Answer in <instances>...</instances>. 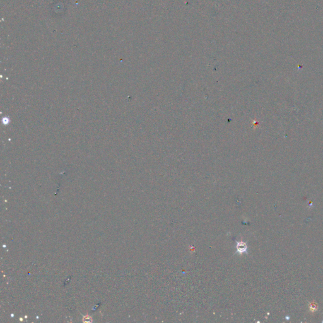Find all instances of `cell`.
Segmentation results:
<instances>
[{
    "label": "cell",
    "mask_w": 323,
    "mask_h": 323,
    "mask_svg": "<svg viewBox=\"0 0 323 323\" xmlns=\"http://www.w3.org/2000/svg\"><path fill=\"white\" fill-rule=\"evenodd\" d=\"M236 243H237V245H236L237 252H238L239 254H242L247 252L248 247L245 242H242V241H240V242L236 241Z\"/></svg>",
    "instance_id": "1"
},
{
    "label": "cell",
    "mask_w": 323,
    "mask_h": 323,
    "mask_svg": "<svg viewBox=\"0 0 323 323\" xmlns=\"http://www.w3.org/2000/svg\"><path fill=\"white\" fill-rule=\"evenodd\" d=\"M84 322H92V317H90V316H88L84 317Z\"/></svg>",
    "instance_id": "2"
}]
</instances>
